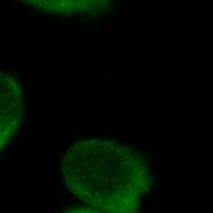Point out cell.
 I'll return each mask as SVG.
<instances>
[{"instance_id":"obj_3","label":"cell","mask_w":213,"mask_h":213,"mask_svg":"<svg viewBox=\"0 0 213 213\" xmlns=\"http://www.w3.org/2000/svg\"><path fill=\"white\" fill-rule=\"evenodd\" d=\"M45 12L63 16L97 15L109 8L110 0H20Z\"/></svg>"},{"instance_id":"obj_4","label":"cell","mask_w":213,"mask_h":213,"mask_svg":"<svg viewBox=\"0 0 213 213\" xmlns=\"http://www.w3.org/2000/svg\"><path fill=\"white\" fill-rule=\"evenodd\" d=\"M69 213H104L102 211H98V209H94V208H79V209H75V211H71Z\"/></svg>"},{"instance_id":"obj_1","label":"cell","mask_w":213,"mask_h":213,"mask_svg":"<svg viewBox=\"0 0 213 213\" xmlns=\"http://www.w3.org/2000/svg\"><path fill=\"white\" fill-rule=\"evenodd\" d=\"M61 175L74 197L104 213H139L152 185L143 157L105 137L75 142L64 154Z\"/></svg>"},{"instance_id":"obj_2","label":"cell","mask_w":213,"mask_h":213,"mask_svg":"<svg viewBox=\"0 0 213 213\" xmlns=\"http://www.w3.org/2000/svg\"><path fill=\"white\" fill-rule=\"evenodd\" d=\"M25 114V94L17 82L0 71V153L20 129Z\"/></svg>"}]
</instances>
